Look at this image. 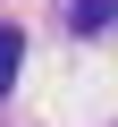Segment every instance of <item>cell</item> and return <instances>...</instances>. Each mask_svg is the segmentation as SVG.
Returning a JSON list of instances; mask_svg holds the SVG:
<instances>
[{"label":"cell","instance_id":"7a4b0ae2","mask_svg":"<svg viewBox=\"0 0 118 127\" xmlns=\"http://www.w3.org/2000/svg\"><path fill=\"white\" fill-rule=\"evenodd\" d=\"M68 17H76V26H84V34H101V26H110V17H118V0H68Z\"/></svg>","mask_w":118,"mask_h":127},{"label":"cell","instance_id":"6da1fadb","mask_svg":"<svg viewBox=\"0 0 118 127\" xmlns=\"http://www.w3.org/2000/svg\"><path fill=\"white\" fill-rule=\"evenodd\" d=\"M17 59H25V34H17V26H0V93L17 85Z\"/></svg>","mask_w":118,"mask_h":127}]
</instances>
